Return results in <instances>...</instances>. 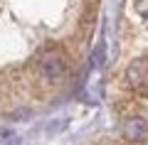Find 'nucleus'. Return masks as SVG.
Listing matches in <instances>:
<instances>
[{"mask_svg": "<svg viewBox=\"0 0 148 145\" xmlns=\"http://www.w3.org/2000/svg\"><path fill=\"white\" fill-rule=\"evenodd\" d=\"M37 71L47 81H62L69 74V59L64 54V49H59L54 44L45 47L42 52L37 54Z\"/></svg>", "mask_w": 148, "mask_h": 145, "instance_id": "obj_1", "label": "nucleus"}, {"mask_svg": "<svg viewBox=\"0 0 148 145\" xmlns=\"http://www.w3.org/2000/svg\"><path fill=\"white\" fill-rule=\"evenodd\" d=\"M121 135H123V140H128V143H143V140L148 138V120L141 118V116L126 118L123 125H121Z\"/></svg>", "mask_w": 148, "mask_h": 145, "instance_id": "obj_2", "label": "nucleus"}, {"mask_svg": "<svg viewBox=\"0 0 148 145\" xmlns=\"http://www.w3.org/2000/svg\"><path fill=\"white\" fill-rule=\"evenodd\" d=\"M126 79H128V84H131L133 88L148 93V59H136V62L128 67Z\"/></svg>", "mask_w": 148, "mask_h": 145, "instance_id": "obj_3", "label": "nucleus"}, {"mask_svg": "<svg viewBox=\"0 0 148 145\" xmlns=\"http://www.w3.org/2000/svg\"><path fill=\"white\" fill-rule=\"evenodd\" d=\"M141 10H143V12H148V0H146V5H143V7H141Z\"/></svg>", "mask_w": 148, "mask_h": 145, "instance_id": "obj_4", "label": "nucleus"}]
</instances>
